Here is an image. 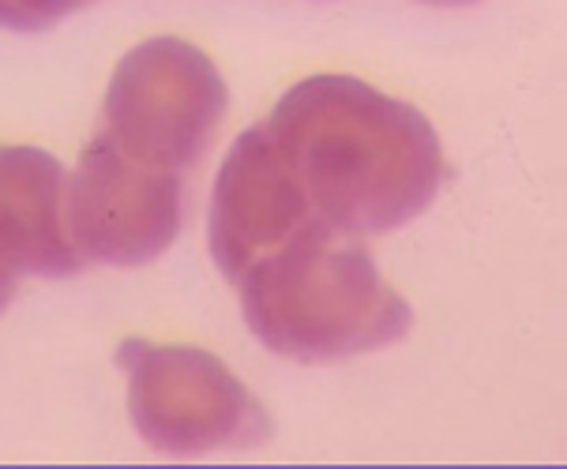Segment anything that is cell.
<instances>
[{
    "instance_id": "1",
    "label": "cell",
    "mask_w": 567,
    "mask_h": 469,
    "mask_svg": "<svg viewBox=\"0 0 567 469\" xmlns=\"http://www.w3.org/2000/svg\"><path fill=\"white\" fill-rule=\"evenodd\" d=\"M264 124L312 215L361 241L406 226L444 185V147L425 113L358 75L293 83Z\"/></svg>"
},
{
    "instance_id": "2",
    "label": "cell",
    "mask_w": 567,
    "mask_h": 469,
    "mask_svg": "<svg viewBox=\"0 0 567 469\" xmlns=\"http://www.w3.org/2000/svg\"><path fill=\"white\" fill-rule=\"evenodd\" d=\"M248 331L290 361H346L402 342L413 309L380 274L361 237L320 218L237 282Z\"/></svg>"
},
{
    "instance_id": "3",
    "label": "cell",
    "mask_w": 567,
    "mask_h": 469,
    "mask_svg": "<svg viewBox=\"0 0 567 469\" xmlns=\"http://www.w3.org/2000/svg\"><path fill=\"white\" fill-rule=\"evenodd\" d=\"M229 113L218 64L185 38H151L128 50L110 75L102 136L147 166L185 174L210 150Z\"/></svg>"
},
{
    "instance_id": "4",
    "label": "cell",
    "mask_w": 567,
    "mask_h": 469,
    "mask_svg": "<svg viewBox=\"0 0 567 469\" xmlns=\"http://www.w3.org/2000/svg\"><path fill=\"white\" fill-rule=\"evenodd\" d=\"M117 361L128 376L132 425L155 451L204 455L218 447H256L271 436L264 402L215 353L128 338Z\"/></svg>"
},
{
    "instance_id": "5",
    "label": "cell",
    "mask_w": 567,
    "mask_h": 469,
    "mask_svg": "<svg viewBox=\"0 0 567 469\" xmlns=\"http://www.w3.org/2000/svg\"><path fill=\"white\" fill-rule=\"evenodd\" d=\"M64 218L86 263H155L185 226V174L124 155L99 132L64 180Z\"/></svg>"
},
{
    "instance_id": "6",
    "label": "cell",
    "mask_w": 567,
    "mask_h": 469,
    "mask_svg": "<svg viewBox=\"0 0 567 469\" xmlns=\"http://www.w3.org/2000/svg\"><path fill=\"white\" fill-rule=\"evenodd\" d=\"M312 218L309 196L267 124L245 128L226 150L210 191V260L226 282L237 285Z\"/></svg>"
},
{
    "instance_id": "7",
    "label": "cell",
    "mask_w": 567,
    "mask_h": 469,
    "mask_svg": "<svg viewBox=\"0 0 567 469\" xmlns=\"http://www.w3.org/2000/svg\"><path fill=\"white\" fill-rule=\"evenodd\" d=\"M64 166L50 150L0 147V285L31 279H72L86 260L64 218Z\"/></svg>"
},
{
    "instance_id": "8",
    "label": "cell",
    "mask_w": 567,
    "mask_h": 469,
    "mask_svg": "<svg viewBox=\"0 0 567 469\" xmlns=\"http://www.w3.org/2000/svg\"><path fill=\"white\" fill-rule=\"evenodd\" d=\"M91 0H0V27H16V31H42L53 27L56 19L80 12Z\"/></svg>"
},
{
    "instance_id": "9",
    "label": "cell",
    "mask_w": 567,
    "mask_h": 469,
    "mask_svg": "<svg viewBox=\"0 0 567 469\" xmlns=\"http://www.w3.org/2000/svg\"><path fill=\"white\" fill-rule=\"evenodd\" d=\"M421 4H444V8H455V4H474V0H421Z\"/></svg>"
},
{
    "instance_id": "10",
    "label": "cell",
    "mask_w": 567,
    "mask_h": 469,
    "mask_svg": "<svg viewBox=\"0 0 567 469\" xmlns=\"http://www.w3.org/2000/svg\"><path fill=\"white\" fill-rule=\"evenodd\" d=\"M12 296H16L12 290H4V285H0V312H4L8 304H12Z\"/></svg>"
}]
</instances>
